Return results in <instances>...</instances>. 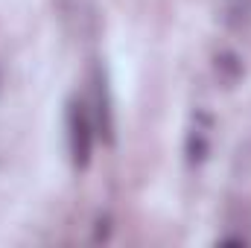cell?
<instances>
[{"instance_id": "3957f363", "label": "cell", "mask_w": 251, "mask_h": 248, "mask_svg": "<svg viewBox=\"0 0 251 248\" xmlns=\"http://www.w3.org/2000/svg\"><path fill=\"white\" fill-rule=\"evenodd\" d=\"M213 76H216V82L222 85V88H237L243 79H246V62H243V56L237 53V50H231V47H222V50H216L213 53Z\"/></svg>"}, {"instance_id": "8992f818", "label": "cell", "mask_w": 251, "mask_h": 248, "mask_svg": "<svg viewBox=\"0 0 251 248\" xmlns=\"http://www.w3.org/2000/svg\"><path fill=\"white\" fill-rule=\"evenodd\" d=\"M114 237V216L108 210H100L97 219H94V228H91V243L94 246H102Z\"/></svg>"}, {"instance_id": "277c9868", "label": "cell", "mask_w": 251, "mask_h": 248, "mask_svg": "<svg viewBox=\"0 0 251 248\" xmlns=\"http://www.w3.org/2000/svg\"><path fill=\"white\" fill-rule=\"evenodd\" d=\"M219 24L228 32L246 35L251 29V0H219Z\"/></svg>"}, {"instance_id": "ba28073f", "label": "cell", "mask_w": 251, "mask_h": 248, "mask_svg": "<svg viewBox=\"0 0 251 248\" xmlns=\"http://www.w3.org/2000/svg\"><path fill=\"white\" fill-rule=\"evenodd\" d=\"M0 91H3V73H0Z\"/></svg>"}, {"instance_id": "5b68a950", "label": "cell", "mask_w": 251, "mask_h": 248, "mask_svg": "<svg viewBox=\"0 0 251 248\" xmlns=\"http://www.w3.org/2000/svg\"><path fill=\"white\" fill-rule=\"evenodd\" d=\"M210 158V137H207V128L204 125H193L184 137V161L190 167H201L204 161Z\"/></svg>"}, {"instance_id": "6da1fadb", "label": "cell", "mask_w": 251, "mask_h": 248, "mask_svg": "<svg viewBox=\"0 0 251 248\" xmlns=\"http://www.w3.org/2000/svg\"><path fill=\"white\" fill-rule=\"evenodd\" d=\"M64 128H67V152H70V164L76 170H88L91 167V155H94V137L97 128L91 120V108L85 99L70 97L67 108H64Z\"/></svg>"}, {"instance_id": "52a82bcc", "label": "cell", "mask_w": 251, "mask_h": 248, "mask_svg": "<svg viewBox=\"0 0 251 248\" xmlns=\"http://www.w3.org/2000/svg\"><path fill=\"white\" fill-rule=\"evenodd\" d=\"M219 246H249V240L246 237H222Z\"/></svg>"}, {"instance_id": "7a4b0ae2", "label": "cell", "mask_w": 251, "mask_h": 248, "mask_svg": "<svg viewBox=\"0 0 251 248\" xmlns=\"http://www.w3.org/2000/svg\"><path fill=\"white\" fill-rule=\"evenodd\" d=\"M91 120L97 128V137L105 146H114V99H111V85L108 73L100 62L91 64Z\"/></svg>"}]
</instances>
